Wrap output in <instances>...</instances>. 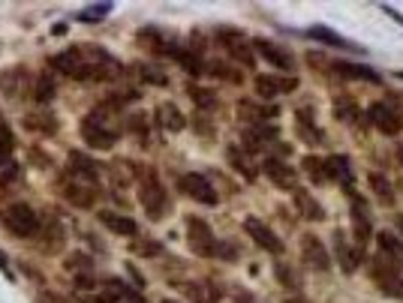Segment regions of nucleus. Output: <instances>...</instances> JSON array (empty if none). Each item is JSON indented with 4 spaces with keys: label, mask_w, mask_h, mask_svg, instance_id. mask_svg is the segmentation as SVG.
<instances>
[{
    "label": "nucleus",
    "mask_w": 403,
    "mask_h": 303,
    "mask_svg": "<svg viewBox=\"0 0 403 303\" xmlns=\"http://www.w3.org/2000/svg\"><path fill=\"white\" fill-rule=\"evenodd\" d=\"M121 133H123V120H121L114 102L100 105V109H94L85 120H81V138H85V144L94 147V150H109V147H114Z\"/></svg>",
    "instance_id": "obj_1"
},
{
    "label": "nucleus",
    "mask_w": 403,
    "mask_h": 303,
    "mask_svg": "<svg viewBox=\"0 0 403 303\" xmlns=\"http://www.w3.org/2000/svg\"><path fill=\"white\" fill-rule=\"evenodd\" d=\"M130 171H133V177L138 180V201H142V207L147 210V216L151 219H163L169 214V195L163 190V183L157 180L151 166H145V162H130Z\"/></svg>",
    "instance_id": "obj_2"
},
{
    "label": "nucleus",
    "mask_w": 403,
    "mask_h": 303,
    "mask_svg": "<svg viewBox=\"0 0 403 303\" xmlns=\"http://www.w3.org/2000/svg\"><path fill=\"white\" fill-rule=\"evenodd\" d=\"M3 223L19 237H37V232H39V214L30 204H21V201L10 204V207L3 210Z\"/></svg>",
    "instance_id": "obj_3"
},
{
    "label": "nucleus",
    "mask_w": 403,
    "mask_h": 303,
    "mask_svg": "<svg viewBox=\"0 0 403 303\" xmlns=\"http://www.w3.org/2000/svg\"><path fill=\"white\" fill-rule=\"evenodd\" d=\"M187 243H190V249L196 252V256H205V258L217 256V237H214L211 225L199 216L187 219Z\"/></svg>",
    "instance_id": "obj_4"
},
{
    "label": "nucleus",
    "mask_w": 403,
    "mask_h": 303,
    "mask_svg": "<svg viewBox=\"0 0 403 303\" xmlns=\"http://www.w3.org/2000/svg\"><path fill=\"white\" fill-rule=\"evenodd\" d=\"M217 36H220V43H223V48L235 57L238 63H241V67H250V69H253L256 57H253L250 39H247L244 34H238V30H229V27H220V30H217Z\"/></svg>",
    "instance_id": "obj_5"
},
{
    "label": "nucleus",
    "mask_w": 403,
    "mask_h": 303,
    "mask_svg": "<svg viewBox=\"0 0 403 303\" xmlns=\"http://www.w3.org/2000/svg\"><path fill=\"white\" fill-rule=\"evenodd\" d=\"M370 124L380 129L382 135H397L403 129V114L389 102H376L370 105Z\"/></svg>",
    "instance_id": "obj_6"
},
{
    "label": "nucleus",
    "mask_w": 403,
    "mask_h": 303,
    "mask_svg": "<svg viewBox=\"0 0 403 303\" xmlns=\"http://www.w3.org/2000/svg\"><path fill=\"white\" fill-rule=\"evenodd\" d=\"M262 175H265L274 186L286 190V192L298 190V175H295V168L286 166L283 159H265V162H262Z\"/></svg>",
    "instance_id": "obj_7"
},
{
    "label": "nucleus",
    "mask_w": 403,
    "mask_h": 303,
    "mask_svg": "<svg viewBox=\"0 0 403 303\" xmlns=\"http://www.w3.org/2000/svg\"><path fill=\"white\" fill-rule=\"evenodd\" d=\"M100 171H103L100 162H94L90 157H85V153H79V150L70 153V159H67V175L70 177L81 180V183L96 186V180H100Z\"/></svg>",
    "instance_id": "obj_8"
},
{
    "label": "nucleus",
    "mask_w": 403,
    "mask_h": 303,
    "mask_svg": "<svg viewBox=\"0 0 403 303\" xmlns=\"http://www.w3.org/2000/svg\"><path fill=\"white\" fill-rule=\"evenodd\" d=\"M180 190L190 195L193 201H199V204H217V190H214L211 180L205 175H196V171L184 175L180 177Z\"/></svg>",
    "instance_id": "obj_9"
},
{
    "label": "nucleus",
    "mask_w": 403,
    "mask_h": 303,
    "mask_svg": "<svg viewBox=\"0 0 403 303\" xmlns=\"http://www.w3.org/2000/svg\"><path fill=\"white\" fill-rule=\"evenodd\" d=\"M244 232L250 234L265 252H271V256H280V252H283V240L274 232H271V228L262 223V219H244Z\"/></svg>",
    "instance_id": "obj_10"
},
{
    "label": "nucleus",
    "mask_w": 403,
    "mask_h": 303,
    "mask_svg": "<svg viewBox=\"0 0 403 303\" xmlns=\"http://www.w3.org/2000/svg\"><path fill=\"white\" fill-rule=\"evenodd\" d=\"M301 258H304V265L313 267V270H328L331 267L328 249L322 247V240H319L316 234H304L301 237Z\"/></svg>",
    "instance_id": "obj_11"
},
{
    "label": "nucleus",
    "mask_w": 403,
    "mask_h": 303,
    "mask_svg": "<svg viewBox=\"0 0 403 303\" xmlns=\"http://www.w3.org/2000/svg\"><path fill=\"white\" fill-rule=\"evenodd\" d=\"M63 199H67L70 204H76V207H94V201H96V186H90V183H81V180L76 177H63Z\"/></svg>",
    "instance_id": "obj_12"
},
{
    "label": "nucleus",
    "mask_w": 403,
    "mask_h": 303,
    "mask_svg": "<svg viewBox=\"0 0 403 303\" xmlns=\"http://www.w3.org/2000/svg\"><path fill=\"white\" fill-rule=\"evenodd\" d=\"M30 87H34V81H30V76L21 67L0 76V93H3L6 100H21L24 93H30Z\"/></svg>",
    "instance_id": "obj_13"
},
{
    "label": "nucleus",
    "mask_w": 403,
    "mask_h": 303,
    "mask_svg": "<svg viewBox=\"0 0 403 303\" xmlns=\"http://www.w3.org/2000/svg\"><path fill=\"white\" fill-rule=\"evenodd\" d=\"M253 87H256V93L262 96V100H274V96L295 90L298 87V81L295 78H280V76H256Z\"/></svg>",
    "instance_id": "obj_14"
},
{
    "label": "nucleus",
    "mask_w": 403,
    "mask_h": 303,
    "mask_svg": "<svg viewBox=\"0 0 403 303\" xmlns=\"http://www.w3.org/2000/svg\"><path fill=\"white\" fill-rule=\"evenodd\" d=\"M238 117L250 126H262V124H268L271 117H277V105H259L253 100H241L238 102Z\"/></svg>",
    "instance_id": "obj_15"
},
{
    "label": "nucleus",
    "mask_w": 403,
    "mask_h": 303,
    "mask_svg": "<svg viewBox=\"0 0 403 303\" xmlns=\"http://www.w3.org/2000/svg\"><path fill=\"white\" fill-rule=\"evenodd\" d=\"M256 52L265 57V60L271 63L274 69H283V72H292L295 69V57L289 52H283L280 45H274V43H268V39H256Z\"/></svg>",
    "instance_id": "obj_16"
},
{
    "label": "nucleus",
    "mask_w": 403,
    "mask_h": 303,
    "mask_svg": "<svg viewBox=\"0 0 403 303\" xmlns=\"http://www.w3.org/2000/svg\"><path fill=\"white\" fill-rule=\"evenodd\" d=\"M292 201H295V210H298L304 219H310V223H319V219H325L322 204H319L307 190H301V186L292 192Z\"/></svg>",
    "instance_id": "obj_17"
},
{
    "label": "nucleus",
    "mask_w": 403,
    "mask_h": 303,
    "mask_svg": "<svg viewBox=\"0 0 403 303\" xmlns=\"http://www.w3.org/2000/svg\"><path fill=\"white\" fill-rule=\"evenodd\" d=\"M295 133H298V138L301 142H307V144H322L325 142V133L322 129H316L313 114H310L307 109L295 111Z\"/></svg>",
    "instance_id": "obj_18"
},
{
    "label": "nucleus",
    "mask_w": 403,
    "mask_h": 303,
    "mask_svg": "<svg viewBox=\"0 0 403 303\" xmlns=\"http://www.w3.org/2000/svg\"><path fill=\"white\" fill-rule=\"evenodd\" d=\"M37 237H39V247H43L45 252H57L63 247V228H61V223H54L52 216L39 223Z\"/></svg>",
    "instance_id": "obj_19"
},
{
    "label": "nucleus",
    "mask_w": 403,
    "mask_h": 303,
    "mask_svg": "<svg viewBox=\"0 0 403 303\" xmlns=\"http://www.w3.org/2000/svg\"><path fill=\"white\" fill-rule=\"evenodd\" d=\"M277 138V126L271 124H262V126H250L244 133V150L253 153V150H262V147H268L271 142Z\"/></svg>",
    "instance_id": "obj_20"
},
{
    "label": "nucleus",
    "mask_w": 403,
    "mask_h": 303,
    "mask_svg": "<svg viewBox=\"0 0 403 303\" xmlns=\"http://www.w3.org/2000/svg\"><path fill=\"white\" fill-rule=\"evenodd\" d=\"M100 223L109 228V232L121 234V237H136V232H138V225H136L127 214H114V210H103V214H100Z\"/></svg>",
    "instance_id": "obj_21"
},
{
    "label": "nucleus",
    "mask_w": 403,
    "mask_h": 303,
    "mask_svg": "<svg viewBox=\"0 0 403 303\" xmlns=\"http://www.w3.org/2000/svg\"><path fill=\"white\" fill-rule=\"evenodd\" d=\"M54 93H57L54 76H52V72H39V76L34 78V87H30V96H34V102L45 105V102L54 100Z\"/></svg>",
    "instance_id": "obj_22"
},
{
    "label": "nucleus",
    "mask_w": 403,
    "mask_h": 303,
    "mask_svg": "<svg viewBox=\"0 0 403 303\" xmlns=\"http://www.w3.org/2000/svg\"><path fill=\"white\" fill-rule=\"evenodd\" d=\"M157 120L163 124V129H169V133H180V129L187 126V117L180 114V109L175 102H163L157 109Z\"/></svg>",
    "instance_id": "obj_23"
},
{
    "label": "nucleus",
    "mask_w": 403,
    "mask_h": 303,
    "mask_svg": "<svg viewBox=\"0 0 403 303\" xmlns=\"http://www.w3.org/2000/svg\"><path fill=\"white\" fill-rule=\"evenodd\" d=\"M343 232H337L334 234V249H337V261H340V267L347 270V273H352V270L358 267V261H361V252L358 249H352L347 240H343Z\"/></svg>",
    "instance_id": "obj_24"
},
{
    "label": "nucleus",
    "mask_w": 403,
    "mask_h": 303,
    "mask_svg": "<svg viewBox=\"0 0 403 303\" xmlns=\"http://www.w3.org/2000/svg\"><path fill=\"white\" fill-rule=\"evenodd\" d=\"M180 289H184L187 298L196 300V303H217L220 300L217 285H211V282H184Z\"/></svg>",
    "instance_id": "obj_25"
},
{
    "label": "nucleus",
    "mask_w": 403,
    "mask_h": 303,
    "mask_svg": "<svg viewBox=\"0 0 403 303\" xmlns=\"http://www.w3.org/2000/svg\"><path fill=\"white\" fill-rule=\"evenodd\" d=\"M24 129H30V133H39V135H52L54 129H57V120L48 111H30L28 117H24Z\"/></svg>",
    "instance_id": "obj_26"
},
{
    "label": "nucleus",
    "mask_w": 403,
    "mask_h": 303,
    "mask_svg": "<svg viewBox=\"0 0 403 303\" xmlns=\"http://www.w3.org/2000/svg\"><path fill=\"white\" fill-rule=\"evenodd\" d=\"M352 201H355V210H352V232H355V240L358 247H364L370 240V219L364 214V207H361V199L358 195H352Z\"/></svg>",
    "instance_id": "obj_27"
},
{
    "label": "nucleus",
    "mask_w": 403,
    "mask_h": 303,
    "mask_svg": "<svg viewBox=\"0 0 403 303\" xmlns=\"http://www.w3.org/2000/svg\"><path fill=\"white\" fill-rule=\"evenodd\" d=\"M138 43H145V48H151L154 54H175V43H166V39L151 27H145L142 34H138Z\"/></svg>",
    "instance_id": "obj_28"
},
{
    "label": "nucleus",
    "mask_w": 403,
    "mask_h": 303,
    "mask_svg": "<svg viewBox=\"0 0 403 303\" xmlns=\"http://www.w3.org/2000/svg\"><path fill=\"white\" fill-rule=\"evenodd\" d=\"M334 69L340 72L343 78H358V81H373V85H380V72H373L370 67H358V63H334Z\"/></svg>",
    "instance_id": "obj_29"
},
{
    "label": "nucleus",
    "mask_w": 403,
    "mask_h": 303,
    "mask_svg": "<svg viewBox=\"0 0 403 303\" xmlns=\"http://www.w3.org/2000/svg\"><path fill=\"white\" fill-rule=\"evenodd\" d=\"M310 39H316V43H325V45H331V48H349V52H358V45L347 43V39L337 36L334 30H328V27H310Z\"/></svg>",
    "instance_id": "obj_30"
},
{
    "label": "nucleus",
    "mask_w": 403,
    "mask_h": 303,
    "mask_svg": "<svg viewBox=\"0 0 403 303\" xmlns=\"http://www.w3.org/2000/svg\"><path fill=\"white\" fill-rule=\"evenodd\" d=\"M172 57H175L180 67L190 72V76H202V72H208V69H205V63H202V57L196 54V52H187V48H175V54H172Z\"/></svg>",
    "instance_id": "obj_31"
},
{
    "label": "nucleus",
    "mask_w": 403,
    "mask_h": 303,
    "mask_svg": "<svg viewBox=\"0 0 403 303\" xmlns=\"http://www.w3.org/2000/svg\"><path fill=\"white\" fill-rule=\"evenodd\" d=\"M229 159H232V166L241 171L244 177H256V166H253V159H250V153L244 150V147H229Z\"/></svg>",
    "instance_id": "obj_32"
},
{
    "label": "nucleus",
    "mask_w": 403,
    "mask_h": 303,
    "mask_svg": "<svg viewBox=\"0 0 403 303\" xmlns=\"http://www.w3.org/2000/svg\"><path fill=\"white\" fill-rule=\"evenodd\" d=\"M367 186H370V192H373L382 204H391V201H394L391 183H389V180H385L382 175H367Z\"/></svg>",
    "instance_id": "obj_33"
},
{
    "label": "nucleus",
    "mask_w": 403,
    "mask_h": 303,
    "mask_svg": "<svg viewBox=\"0 0 403 303\" xmlns=\"http://www.w3.org/2000/svg\"><path fill=\"white\" fill-rule=\"evenodd\" d=\"M325 168H328V177L340 180V183H349V159L347 157H328L325 159Z\"/></svg>",
    "instance_id": "obj_34"
},
{
    "label": "nucleus",
    "mask_w": 403,
    "mask_h": 303,
    "mask_svg": "<svg viewBox=\"0 0 403 303\" xmlns=\"http://www.w3.org/2000/svg\"><path fill=\"white\" fill-rule=\"evenodd\" d=\"M376 243H380L382 256L403 258V240H400V237H394L391 232H380V237H376Z\"/></svg>",
    "instance_id": "obj_35"
},
{
    "label": "nucleus",
    "mask_w": 403,
    "mask_h": 303,
    "mask_svg": "<svg viewBox=\"0 0 403 303\" xmlns=\"http://www.w3.org/2000/svg\"><path fill=\"white\" fill-rule=\"evenodd\" d=\"M301 168L310 175V180L313 183H322V180H328V168H325V159H316V157H304L301 159Z\"/></svg>",
    "instance_id": "obj_36"
},
{
    "label": "nucleus",
    "mask_w": 403,
    "mask_h": 303,
    "mask_svg": "<svg viewBox=\"0 0 403 303\" xmlns=\"http://www.w3.org/2000/svg\"><path fill=\"white\" fill-rule=\"evenodd\" d=\"M136 72H138V78H142V81H147V85H160V87L166 85V76H163V69L151 67V63H138Z\"/></svg>",
    "instance_id": "obj_37"
},
{
    "label": "nucleus",
    "mask_w": 403,
    "mask_h": 303,
    "mask_svg": "<svg viewBox=\"0 0 403 303\" xmlns=\"http://www.w3.org/2000/svg\"><path fill=\"white\" fill-rule=\"evenodd\" d=\"M190 96H193V102L199 105L202 111H211L214 105H217V96H214L211 90H205V87H190Z\"/></svg>",
    "instance_id": "obj_38"
},
{
    "label": "nucleus",
    "mask_w": 403,
    "mask_h": 303,
    "mask_svg": "<svg viewBox=\"0 0 403 303\" xmlns=\"http://www.w3.org/2000/svg\"><path fill=\"white\" fill-rule=\"evenodd\" d=\"M67 270H72V273H90L94 270V265H90V258L87 256H81V252H72V256L67 258Z\"/></svg>",
    "instance_id": "obj_39"
},
{
    "label": "nucleus",
    "mask_w": 403,
    "mask_h": 303,
    "mask_svg": "<svg viewBox=\"0 0 403 303\" xmlns=\"http://www.w3.org/2000/svg\"><path fill=\"white\" fill-rule=\"evenodd\" d=\"M112 12V6L109 3H96V6H87V10H81V21H87V24H96L100 19H105V15Z\"/></svg>",
    "instance_id": "obj_40"
},
{
    "label": "nucleus",
    "mask_w": 403,
    "mask_h": 303,
    "mask_svg": "<svg viewBox=\"0 0 403 303\" xmlns=\"http://www.w3.org/2000/svg\"><path fill=\"white\" fill-rule=\"evenodd\" d=\"M19 177V166L12 157H0V183H12Z\"/></svg>",
    "instance_id": "obj_41"
},
{
    "label": "nucleus",
    "mask_w": 403,
    "mask_h": 303,
    "mask_svg": "<svg viewBox=\"0 0 403 303\" xmlns=\"http://www.w3.org/2000/svg\"><path fill=\"white\" fill-rule=\"evenodd\" d=\"M334 111H337V117L347 120V124H352V120L358 117V109H355V102H352V100H337Z\"/></svg>",
    "instance_id": "obj_42"
},
{
    "label": "nucleus",
    "mask_w": 403,
    "mask_h": 303,
    "mask_svg": "<svg viewBox=\"0 0 403 303\" xmlns=\"http://www.w3.org/2000/svg\"><path fill=\"white\" fill-rule=\"evenodd\" d=\"M12 147H15L12 129L6 124H0V157H12Z\"/></svg>",
    "instance_id": "obj_43"
},
{
    "label": "nucleus",
    "mask_w": 403,
    "mask_h": 303,
    "mask_svg": "<svg viewBox=\"0 0 403 303\" xmlns=\"http://www.w3.org/2000/svg\"><path fill=\"white\" fill-rule=\"evenodd\" d=\"M130 133H138L145 138L142 144H147V114H133L130 117Z\"/></svg>",
    "instance_id": "obj_44"
},
{
    "label": "nucleus",
    "mask_w": 403,
    "mask_h": 303,
    "mask_svg": "<svg viewBox=\"0 0 403 303\" xmlns=\"http://www.w3.org/2000/svg\"><path fill=\"white\" fill-rule=\"evenodd\" d=\"M211 72H214L217 78H223V81H238V78H241L238 72H232L229 67H223V63H211Z\"/></svg>",
    "instance_id": "obj_45"
},
{
    "label": "nucleus",
    "mask_w": 403,
    "mask_h": 303,
    "mask_svg": "<svg viewBox=\"0 0 403 303\" xmlns=\"http://www.w3.org/2000/svg\"><path fill=\"white\" fill-rule=\"evenodd\" d=\"M277 276H280V280H283L286 285H289V289H298V285H301V282L292 276V270L286 267V265H277Z\"/></svg>",
    "instance_id": "obj_46"
},
{
    "label": "nucleus",
    "mask_w": 403,
    "mask_h": 303,
    "mask_svg": "<svg viewBox=\"0 0 403 303\" xmlns=\"http://www.w3.org/2000/svg\"><path fill=\"white\" fill-rule=\"evenodd\" d=\"M133 249H136V252H142V256H157V252H160L157 243H142L138 237L133 240Z\"/></svg>",
    "instance_id": "obj_47"
},
{
    "label": "nucleus",
    "mask_w": 403,
    "mask_h": 303,
    "mask_svg": "<svg viewBox=\"0 0 403 303\" xmlns=\"http://www.w3.org/2000/svg\"><path fill=\"white\" fill-rule=\"evenodd\" d=\"M307 63H310V67H316L319 72H322V67H328V60H325V57H319L316 52H310V54H307Z\"/></svg>",
    "instance_id": "obj_48"
},
{
    "label": "nucleus",
    "mask_w": 403,
    "mask_h": 303,
    "mask_svg": "<svg viewBox=\"0 0 403 303\" xmlns=\"http://www.w3.org/2000/svg\"><path fill=\"white\" fill-rule=\"evenodd\" d=\"M39 303H63V298H57V294H52V291H43L39 294Z\"/></svg>",
    "instance_id": "obj_49"
},
{
    "label": "nucleus",
    "mask_w": 403,
    "mask_h": 303,
    "mask_svg": "<svg viewBox=\"0 0 403 303\" xmlns=\"http://www.w3.org/2000/svg\"><path fill=\"white\" fill-rule=\"evenodd\" d=\"M0 270H3V273L12 280V265H10V261H6V256H3V252H0Z\"/></svg>",
    "instance_id": "obj_50"
},
{
    "label": "nucleus",
    "mask_w": 403,
    "mask_h": 303,
    "mask_svg": "<svg viewBox=\"0 0 403 303\" xmlns=\"http://www.w3.org/2000/svg\"><path fill=\"white\" fill-rule=\"evenodd\" d=\"M382 10H385V12H389V15H391V19H394V21H397V24H403V15H400V12H394V10H391V6H382Z\"/></svg>",
    "instance_id": "obj_51"
},
{
    "label": "nucleus",
    "mask_w": 403,
    "mask_h": 303,
    "mask_svg": "<svg viewBox=\"0 0 403 303\" xmlns=\"http://www.w3.org/2000/svg\"><path fill=\"white\" fill-rule=\"evenodd\" d=\"M397 232H400V237H403V214H397Z\"/></svg>",
    "instance_id": "obj_52"
},
{
    "label": "nucleus",
    "mask_w": 403,
    "mask_h": 303,
    "mask_svg": "<svg viewBox=\"0 0 403 303\" xmlns=\"http://www.w3.org/2000/svg\"><path fill=\"white\" fill-rule=\"evenodd\" d=\"M286 303H307V300H295V298H292V300H286Z\"/></svg>",
    "instance_id": "obj_53"
},
{
    "label": "nucleus",
    "mask_w": 403,
    "mask_h": 303,
    "mask_svg": "<svg viewBox=\"0 0 403 303\" xmlns=\"http://www.w3.org/2000/svg\"><path fill=\"white\" fill-rule=\"evenodd\" d=\"M163 303H175V300H163Z\"/></svg>",
    "instance_id": "obj_54"
}]
</instances>
